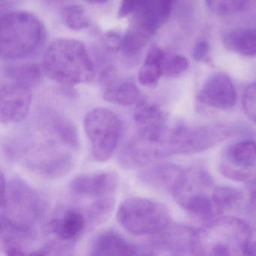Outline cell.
<instances>
[{"mask_svg": "<svg viewBox=\"0 0 256 256\" xmlns=\"http://www.w3.org/2000/svg\"><path fill=\"white\" fill-rule=\"evenodd\" d=\"M47 32L41 20L32 13L18 11L1 18V55L19 59L36 52L44 46Z\"/></svg>", "mask_w": 256, "mask_h": 256, "instance_id": "7a4b0ae2", "label": "cell"}, {"mask_svg": "<svg viewBox=\"0 0 256 256\" xmlns=\"http://www.w3.org/2000/svg\"><path fill=\"white\" fill-rule=\"evenodd\" d=\"M166 54V52L157 46H152L150 49L138 76L139 83L142 86H156L160 78L163 76L162 65Z\"/></svg>", "mask_w": 256, "mask_h": 256, "instance_id": "ac0fdd59", "label": "cell"}, {"mask_svg": "<svg viewBox=\"0 0 256 256\" xmlns=\"http://www.w3.org/2000/svg\"><path fill=\"white\" fill-rule=\"evenodd\" d=\"M84 126L96 161L109 160L119 144L122 133L120 118L110 109L97 108L88 112Z\"/></svg>", "mask_w": 256, "mask_h": 256, "instance_id": "52a82bcc", "label": "cell"}, {"mask_svg": "<svg viewBox=\"0 0 256 256\" xmlns=\"http://www.w3.org/2000/svg\"><path fill=\"white\" fill-rule=\"evenodd\" d=\"M32 103L30 88L14 82L2 83L0 89V119L2 124H16L28 116Z\"/></svg>", "mask_w": 256, "mask_h": 256, "instance_id": "30bf717a", "label": "cell"}, {"mask_svg": "<svg viewBox=\"0 0 256 256\" xmlns=\"http://www.w3.org/2000/svg\"><path fill=\"white\" fill-rule=\"evenodd\" d=\"M251 238V228L244 220L232 216L216 217L196 230L194 254H242V246Z\"/></svg>", "mask_w": 256, "mask_h": 256, "instance_id": "3957f363", "label": "cell"}, {"mask_svg": "<svg viewBox=\"0 0 256 256\" xmlns=\"http://www.w3.org/2000/svg\"><path fill=\"white\" fill-rule=\"evenodd\" d=\"M172 128L167 122L138 128L136 134L122 148L120 164L125 168H138L174 155Z\"/></svg>", "mask_w": 256, "mask_h": 256, "instance_id": "5b68a950", "label": "cell"}, {"mask_svg": "<svg viewBox=\"0 0 256 256\" xmlns=\"http://www.w3.org/2000/svg\"><path fill=\"white\" fill-rule=\"evenodd\" d=\"M90 256H137L143 254L132 242L127 240L114 230H106L94 239L90 247Z\"/></svg>", "mask_w": 256, "mask_h": 256, "instance_id": "2e32d148", "label": "cell"}, {"mask_svg": "<svg viewBox=\"0 0 256 256\" xmlns=\"http://www.w3.org/2000/svg\"><path fill=\"white\" fill-rule=\"evenodd\" d=\"M242 107L248 118L256 124V82L246 89L242 96Z\"/></svg>", "mask_w": 256, "mask_h": 256, "instance_id": "83f0119b", "label": "cell"}, {"mask_svg": "<svg viewBox=\"0 0 256 256\" xmlns=\"http://www.w3.org/2000/svg\"><path fill=\"white\" fill-rule=\"evenodd\" d=\"M250 0H205L208 8L220 16H228L241 11Z\"/></svg>", "mask_w": 256, "mask_h": 256, "instance_id": "484cf974", "label": "cell"}, {"mask_svg": "<svg viewBox=\"0 0 256 256\" xmlns=\"http://www.w3.org/2000/svg\"><path fill=\"white\" fill-rule=\"evenodd\" d=\"M242 254L244 256H256V240L250 239L242 246Z\"/></svg>", "mask_w": 256, "mask_h": 256, "instance_id": "4dcf8cb0", "label": "cell"}, {"mask_svg": "<svg viewBox=\"0 0 256 256\" xmlns=\"http://www.w3.org/2000/svg\"><path fill=\"white\" fill-rule=\"evenodd\" d=\"M224 176L234 180L256 182V142L242 140L226 150L220 164Z\"/></svg>", "mask_w": 256, "mask_h": 256, "instance_id": "ba28073f", "label": "cell"}, {"mask_svg": "<svg viewBox=\"0 0 256 256\" xmlns=\"http://www.w3.org/2000/svg\"><path fill=\"white\" fill-rule=\"evenodd\" d=\"M119 186V176L112 170H101L78 175L70 182V190L77 197L102 198L114 196Z\"/></svg>", "mask_w": 256, "mask_h": 256, "instance_id": "8fae6325", "label": "cell"}, {"mask_svg": "<svg viewBox=\"0 0 256 256\" xmlns=\"http://www.w3.org/2000/svg\"><path fill=\"white\" fill-rule=\"evenodd\" d=\"M196 232L187 226L170 223L164 230L152 236L145 254H194Z\"/></svg>", "mask_w": 256, "mask_h": 256, "instance_id": "9c48e42d", "label": "cell"}, {"mask_svg": "<svg viewBox=\"0 0 256 256\" xmlns=\"http://www.w3.org/2000/svg\"><path fill=\"white\" fill-rule=\"evenodd\" d=\"M210 47L208 42L205 40H200L196 43L193 49V58L196 61H203L206 59L209 54Z\"/></svg>", "mask_w": 256, "mask_h": 256, "instance_id": "f546056e", "label": "cell"}, {"mask_svg": "<svg viewBox=\"0 0 256 256\" xmlns=\"http://www.w3.org/2000/svg\"><path fill=\"white\" fill-rule=\"evenodd\" d=\"M252 184V186L250 190V206L252 211L256 214V182Z\"/></svg>", "mask_w": 256, "mask_h": 256, "instance_id": "1f68e13d", "label": "cell"}, {"mask_svg": "<svg viewBox=\"0 0 256 256\" xmlns=\"http://www.w3.org/2000/svg\"><path fill=\"white\" fill-rule=\"evenodd\" d=\"M118 222L134 236H154L170 223V214L160 202L142 197H130L120 205Z\"/></svg>", "mask_w": 256, "mask_h": 256, "instance_id": "8992f818", "label": "cell"}, {"mask_svg": "<svg viewBox=\"0 0 256 256\" xmlns=\"http://www.w3.org/2000/svg\"><path fill=\"white\" fill-rule=\"evenodd\" d=\"M188 62L186 58L181 55L167 54L164 56L162 65V76L176 77L186 71Z\"/></svg>", "mask_w": 256, "mask_h": 256, "instance_id": "4316f807", "label": "cell"}, {"mask_svg": "<svg viewBox=\"0 0 256 256\" xmlns=\"http://www.w3.org/2000/svg\"><path fill=\"white\" fill-rule=\"evenodd\" d=\"M223 44L227 50L241 56H256V29L230 31L223 36Z\"/></svg>", "mask_w": 256, "mask_h": 256, "instance_id": "e0dca14e", "label": "cell"}, {"mask_svg": "<svg viewBox=\"0 0 256 256\" xmlns=\"http://www.w3.org/2000/svg\"><path fill=\"white\" fill-rule=\"evenodd\" d=\"M115 196L96 199L90 205L86 217L89 227H96L106 222L113 212Z\"/></svg>", "mask_w": 256, "mask_h": 256, "instance_id": "cb8c5ba5", "label": "cell"}, {"mask_svg": "<svg viewBox=\"0 0 256 256\" xmlns=\"http://www.w3.org/2000/svg\"><path fill=\"white\" fill-rule=\"evenodd\" d=\"M0 220L34 228L41 220L44 204L41 196L20 178L6 181L1 174Z\"/></svg>", "mask_w": 256, "mask_h": 256, "instance_id": "277c9868", "label": "cell"}, {"mask_svg": "<svg viewBox=\"0 0 256 256\" xmlns=\"http://www.w3.org/2000/svg\"><path fill=\"white\" fill-rule=\"evenodd\" d=\"M42 70L36 64H24L7 68L5 76L7 80L32 89L42 80Z\"/></svg>", "mask_w": 256, "mask_h": 256, "instance_id": "44dd1931", "label": "cell"}, {"mask_svg": "<svg viewBox=\"0 0 256 256\" xmlns=\"http://www.w3.org/2000/svg\"><path fill=\"white\" fill-rule=\"evenodd\" d=\"M198 100L212 108L228 110L236 103V90L228 76L218 73L205 82L199 92Z\"/></svg>", "mask_w": 256, "mask_h": 256, "instance_id": "4fadbf2b", "label": "cell"}, {"mask_svg": "<svg viewBox=\"0 0 256 256\" xmlns=\"http://www.w3.org/2000/svg\"><path fill=\"white\" fill-rule=\"evenodd\" d=\"M173 0H140L134 23L154 35L168 20Z\"/></svg>", "mask_w": 256, "mask_h": 256, "instance_id": "5bb4252c", "label": "cell"}, {"mask_svg": "<svg viewBox=\"0 0 256 256\" xmlns=\"http://www.w3.org/2000/svg\"><path fill=\"white\" fill-rule=\"evenodd\" d=\"M244 199V194L238 188L228 186H215L212 200L217 214H226L236 209Z\"/></svg>", "mask_w": 256, "mask_h": 256, "instance_id": "7402d4cb", "label": "cell"}, {"mask_svg": "<svg viewBox=\"0 0 256 256\" xmlns=\"http://www.w3.org/2000/svg\"><path fill=\"white\" fill-rule=\"evenodd\" d=\"M62 18L66 26L74 31H80L89 26V22L85 18L84 11L77 5L66 7L62 11Z\"/></svg>", "mask_w": 256, "mask_h": 256, "instance_id": "d4e9b609", "label": "cell"}, {"mask_svg": "<svg viewBox=\"0 0 256 256\" xmlns=\"http://www.w3.org/2000/svg\"><path fill=\"white\" fill-rule=\"evenodd\" d=\"M140 0H122L118 16L120 18H125L132 13H136L138 8Z\"/></svg>", "mask_w": 256, "mask_h": 256, "instance_id": "f1b7e54d", "label": "cell"}, {"mask_svg": "<svg viewBox=\"0 0 256 256\" xmlns=\"http://www.w3.org/2000/svg\"><path fill=\"white\" fill-rule=\"evenodd\" d=\"M86 1L91 4H104L108 0H86Z\"/></svg>", "mask_w": 256, "mask_h": 256, "instance_id": "d6a6232c", "label": "cell"}, {"mask_svg": "<svg viewBox=\"0 0 256 256\" xmlns=\"http://www.w3.org/2000/svg\"><path fill=\"white\" fill-rule=\"evenodd\" d=\"M44 74L62 85L74 86L92 82L94 65L86 46L78 40L60 38L46 49L42 61Z\"/></svg>", "mask_w": 256, "mask_h": 256, "instance_id": "6da1fadb", "label": "cell"}, {"mask_svg": "<svg viewBox=\"0 0 256 256\" xmlns=\"http://www.w3.org/2000/svg\"><path fill=\"white\" fill-rule=\"evenodd\" d=\"M184 169L173 164H160L144 169L138 175L142 184L173 194L180 181Z\"/></svg>", "mask_w": 256, "mask_h": 256, "instance_id": "9a60e30c", "label": "cell"}, {"mask_svg": "<svg viewBox=\"0 0 256 256\" xmlns=\"http://www.w3.org/2000/svg\"><path fill=\"white\" fill-rule=\"evenodd\" d=\"M152 36L150 32L133 23L122 38L120 48L126 55L137 54L146 46Z\"/></svg>", "mask_w": 256, "mask_h": 256, "instance_id": "603a6c76", "label": "cell"}, {"mask_svg": "<svg viewBox=\"0 0 256 256\" xmlns=\"http://www.w3.org/2000/svg\"><path fill=\"white\" fill-rule=\"evenodd\" d=\"M142 94L136 84L131 82L116 83L107 86L103 94L106 101L121 106H130L140 101Z\"/></svg>", "mask_w": 256, "mask_h": 256, "instance_id": "d6986e66", "label": "cell"}, {"mask_svg": "<svg viewBox=\"0 0 256 256\" xmlns=\"http://www.w3.org/2000/svg\"><path fill=\"white\" fill-rule=\"evenodd\" d=\"M88 226L86 215L82 211L77 208H68L48 223L46 232L56 238V242L72 248Z\"/></svg>", "mask_w": 256, "mask_h": 256, "instance_id": "7c38bea8", "label": "cell"}, {"mask_svg": "<svg viewBox=\"0 0 256 256\" xmlns=\"http://www.w3.org/2000/svg\"><path fill=\"white\" fill-rule=\"evenodd\" d=\"M133 118L138 128L154 126L167 122L166 114L160 106L148 100H142L137 103Z\"/></svg>", "mask_w": 256, "mask_h": 256, "instance_id": "ffe728a7", "label": "cell"}, {"mask_svg": "<svg viewBox=\"0 0 256 256\" xmlns=\"http://www.w3.org/2000/svg\"><path fill=\"white\" fill-rule=\"evenodd\" d=\"M173 1H175V0H173Z\"/></svg>", "mask_w": 256, "mask_h": 256, "instance_id": "836d02e7", "label": "cell"}]
</instances>
